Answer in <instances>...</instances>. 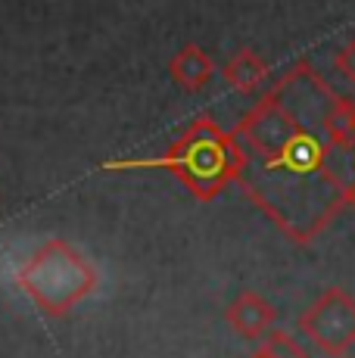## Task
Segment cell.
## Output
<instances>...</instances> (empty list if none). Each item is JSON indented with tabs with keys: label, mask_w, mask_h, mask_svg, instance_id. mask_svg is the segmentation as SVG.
I'll use <instances>...</instances> for the list:
<instances>
[{
	"label": "cell",
	"mask_w": 355,
	"mask_h": 358,
	"mask_svg": "<svg viewBox=\"0 0 355 358\" xmlns=\"http://www.w3.org/2000/svg\"><path fill=\"white\" fill-rule=\"evenodd\" d=\"M318 343L331 352H343L355 343V302L346 293H331L312 315Z\"/></svg>",
	"instance_id": "1"
},
{
	"label": "cell",
	"mask_w": 355,
	"mask_h": 358,
	"mask_svg": "<svg viewBox=\"0 0 355 358\" xmlns=\"http://www.w3.org/2000/svg\"><path fill=\"white\" fill-rule=\"evenodd\" d=\"M175 69H178V75H181L184 81H203L206 78V72H209V63H206V57L203 53H196V50H187L181 59L175 63Z\"/></svg>",
	"instance_id": "2"
},
{
	"label": "cell",
	"mask_w": 355,
	"mask_h": 358,
	"mask_svg": "<svg viewBox=\"0 0 355 358\" xmlns=\"http://www.w3.org/2000/svg\"><path fill=\"white\" fill-rule=\"evenodd\" d=\"M337 72H343L355 85V41H349V44L337 53Z\"/></svg>",
	"instance_id": "3"
},
{
	"label": "cell",
	"mask_w": 355,
	"mask_h": 358,
	"mask_svg": "<svg viewBox=\"0 0 355 358\" xmlns=\"http://www.w3.org/2000/svg\"><path fill=\"white\" fill-rule=\"evenodd\" d=\"M259 72H262V69H259L256 63H252L249 57H243V63H237V69H234V75H237V78H256Z\"/></svg>",
	"instance_id": "4"
}]
</instances>
